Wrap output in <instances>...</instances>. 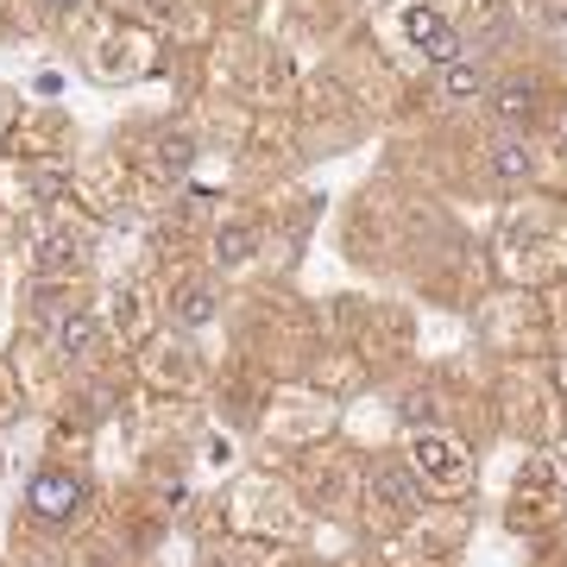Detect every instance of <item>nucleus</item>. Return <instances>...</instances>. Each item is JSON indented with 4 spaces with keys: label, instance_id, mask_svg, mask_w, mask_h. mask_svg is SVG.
I'll return each mask as SVG.
<instances>
[{
    "label": "nucleus",
    "instance_id": "nucleus-1",
    "mask_svg": "<svg viewBox=\"0 0 567 567\" xmlns=\"http://www.w3.org/2000/svg\"><path fill=\"white\" fill-rule=\"evenodd\" d=\"M410 473L435 492H466L473 486V454H466L461 435H447V429H423V435H410Z\"/></svg>",
    "mask_w": 567,
    "mask_h": 567
},
{
    "label": "nucleus",
    "instance_id": "nucleus-2",
    "mask_svg": "<svg viewBox=\"0 0 567 567\" xmlns=\"http://www.w3.org/2000/svg\"><path fill=\"white\" fill-rule=\"evenodd\" d=\"M25 505H32L39 524H70V517L82 511V480L63 473V466H51V473H39V480L25 486Z\"/></svg>",
    "mask_w": 567,
    "mask_h": 567
},
{
    "label": "nucleus",
    "instance_id": "nucleus-3",
    "mask_svg": "<svg viewBox=\"0 0 567 567\" xmlns=\"http://www.w3.org/2000/svg\"><path fill=\"white\" fill-rule=\"evenodd\" d=\"M404 39L416 44L429 63H454V58H461V39H454V25H447L435 7H423V0H410V7H404Z\"/></svg>",
    "mask_w": 567,
    "mask_h": 567
},
{
    "label": "nucleus",
    "instance_id": "nucleus-4",
    "mask_svg": "<svg viewBox=\"0 0 567 567\" xmlns=\"http://www.w3.org/2000/svg\"><path fill=\"white\" fill-rule=\"evenodd\" d=\"M82 259H89V234L63 221V227H51V234L39 240V252H32V278H70Z\"/></svg>",
    "mask_w": 567,
    "mask_h": 567
},
{
    "label": "nucleus",
    "instance_id": "nucleus-5",
    "mask_svg": "<svg viewBox=\"0 0 567 567\" xmlns=\"http://www.w3.org/2000/svg\"><path fill=\"white\" fill-rule=\"evenodd\" d=\"M365 498H372V505H385L391 517H410V511L423 505V492H416V480H410L404 466H372V480H365Z\"/></svg>",
    "mask_w": 567,
    "mask_h": 567
},
{
    "label": "nucleus",
    "instance_id": "nucleus-6",
    "mask_svg": "<svg viewBox=\"0 0 567 567\" xmlns=\"http://www.w3.org/2000/svg\"><path fill=\"white\" fill-rule=\"evenodd\" d=\"M208 316H215V290H208V278H183V284H177V297H171V322L203 328Z\"/></svg>",
    "mask_w": 567,
    "mask_h": 567
},
{
    "label": "nucleus",
    "instance_id": "nucleus-7",
    "mask_svg": "<svg viewBox=\"0 0 567 567\" xmlns=\"http://www.w3.org/2000/svg\"><path fill=\"white\" fill-rule=\"evenodd\" d=\"M252 252H259V234H252L246 221H227L221 234H215V259L221 265H246Z\"/></svg>",
    "mask_w": 567,
    "mask_h": 567
},
{
    "label": "nucleus",
    "instance_id": "nucleus-8",
    "mask_svg": "<svg viewBox=\"0 0 567 567\" xmlns=\"http://www.w3.org/2000/svg\"><path fill=\"white\" fill-rule=\"evenodd\" d=\"M498 121H511V126L536 121V89H529V82H505V89H498Z\"/></svg>",
    "mask_w": 567,
    "mask_h": 567
},
{
    "label": "nucleus",
    "instance_id": "nucleus-9",
    "mask_svg": "<svg viewBox=\"0 0 567 567\" xmlns=\"http://www.w3.org/2000/svg\"><path fill=\"white\" fill-rule=\"evenodd\" d=\"M529 171H536V158H529V145H524V140H505L498 152H492V177H505V183H524Z\"/></svg>",
    "mask_w": 567,
    "mask_h": 567
},
{
    "label": "nucleus",
    "instance_id": "nucleus-10",
    "mask_svg": "<svg viewBox=\"0 0 567 567\" xmlns=\"http://www.w3.org/2000/svg\"><path fill=\"white\" fill-rule=\"evenodd\" d=\"M89 347H95V322H89V316H70V322H58V353H63V360H82Z\"/></svg>",
    "mask_w": 567,
    "mask_h": 567
},
{
    "label": "nucleus",
    "instance_id": "nucleus-11",
    "mask_svg": "<svg viewBox=\"0 0 567 567\" xmlns=\"http://www.w3.org/2000/svg\"><path fill=\"white\" fill-rule=\"evenodd\" d=\"M447 95H454V102H466V95H486V70H480V63H447V82H442Z\"/></svg>",
    "mask_w": 567,
    "mask_h": 567
},
{
    "label": "nucleus",
    "instance_id": "nucleus-12",
    "mask_svg": "<svg viewBox=\"0 0 567 567\" xmlns=\"http://www.w3.org/2000/svg\"><path fill=\"white\" fill-rule=\"evenodd\" d=\"M44 7H51V13H63V7H76V0H44Z\"/></svg>",
    "mask_w": 567,
    "mask_h": 567
},
{
    "label": "nucleus",
    "instance_id": "nucleus-13",
    "mask_svg": "<svg viewBox=\"0 0 567 567\" xmlns=\"http://www.w3.org/2000/svg\"><path fill=\"white\" fill-rule=\"evenodd\" d=\"M561 473H567V442H561Z\"/></svg>",
    "mask_w": 567,
    "mask_h": 567
},
{
    "label": "nucleus",
    "instance_id": "nucleus-14",
    "mask_svg": "<svg viewBox=\"0 0 567 567\" xmlns=\"http://www.w3.org/2000/svg\"><path fill=\"white\" fill-rule=\"evenodd\" d=\"M561 140H567V126H561Z\"/></svg>",
    "mask_w": 567,
    "mask_h": 567
}]
</instances>
